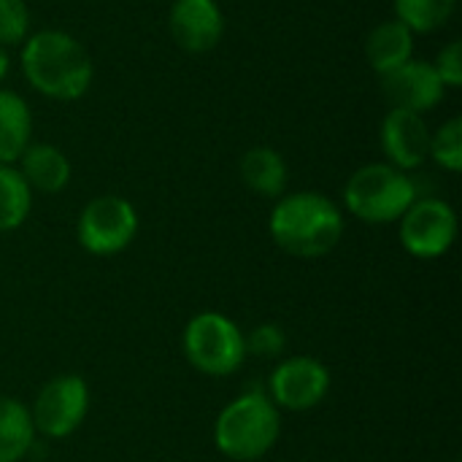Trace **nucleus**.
<instances>
[{
  "instance_id": "obj_1",
  "label": "nucleus",
  "mask_w": 462,
  "mask_h": 462,
  "mask_svg": "<svg viewBox=\"0 0 462 462\" xmlns=\"http://www.w3.org/2000/svg\"><path fill=\"white\" fill-rule=\"evenodd\" d=\"M19 68L27 84L57 103L84 97L95 81V62L87 46L65 30H38L19 46Z\"/></svg>"
},
{
  "instance_id": "obj_2",
  "label": "nucleus",
  "mask_w": 462,
  "mask_h": 462,
  "mask_svg": "<svg viewBox=\"0 0 462 462\" xmlns=\"http://www.w3.org/2000/svg\"><path fill=\"white\" fill-rule=\"evenodd\" d=\"M268 233L284 254L317 260L338 246L344 236V211L333 198L314 189L284 192L271 208Z\"/></svg>"
},
{
  "instance_id": "obj_3",
  "label": "nucleus",
  "mask_w": 462,
  "mask_h": 462,
  "mask_svg": "<svg viewBox=\"0 0 462 462\" xmlns=\"http://www.w3.org/2000/svg\"><path fill=\"white\" fill-rule=\"evenodd\" d=\"M282 436V414L265 393L233 398L214 422V447L230 462L263 460Z\"/></svg>"
},
{
  "instance_id": "obj_4",
  "label": "nucleus",
  "mask_w": 462,
  "mask_h": 462,
  "mask_svg": "<svg viewBox=\"0 0 462 462\" xmlns=\"http://www.w3.org/2000/svg\"><path fill=\"white\" fill-rule=\"evenodd\" d=\"M417 198L414 179L390 162H368L344 184V208L365 225H395Z\"/></svg>"
},
{
  "instance_id": "obj_5",
  "label": "nucleus",
  "mask_w": 462,
  "mask_h": 462,
  "mask_svg": "<svg viewBox=\"0 0 462 462\" xmlns=\"http://www.w3.org/2000/svg\"><path fill=\"white\" fill-rule=\"evenodd\" d=\"M181 349L187 363L211 379L236 374L249 357L244 330L219 311L195 314L181 333Z\"/></svg>"
},
{
  "instance_id": "obj_6",
  "label": "nucleus",
  "mask_w": 462,
  "mask_h": 462,
  "mask_svg": "<svg viewBox=\"0 0 462 462\" xmlns=\"http://www.w3.org/2000/svg\"><path fill=\"white\" fill-rule=\"evenodd\" d=\"M141 219L135 206L119 195H97L92 198L76 222L79 246L95 257L122 254L138 236Z\"/></svg>"
},
{
  "instance_id": "obj_7",
  "label": "nucleus",
  "mask_w": 462,
  "mask_h": 462,
  "mask_svg": "<svg viewBox=\"0 0 462 462\" xmlns=\"http://www.w3.org/2000/svg\"><path fill=\"white\" fill-rule=\"evenodd\" d=\"M89 414V384L76 374H62L49 379L30 409L35 436L49 441H62L73 436Z\"/></svg>"
},
{
  "instance_id": "obj_8",
  "label": "nucleus",
  "mask_w": 462,
  "mask_h": 462,
  "mask_svg": "<svg viewBox=\"0 0 462 462\" xmlns=\"http://www.w3.org/2000/svg\"><path fill=\"white\" fill-rule=\"evenodd\" d=\"M401 246L417 260L444 257L457 238V214L441 198H417L398 219Z\"/></svg>"
},
{
  "instance_id": "obj_9",
  "label": "nucleus",
  "mask_w": 462,
  "mask_h": 462,
  "mask_svg": "<svg viewBox=\"0 0 462 462\" xmlns=\"http://www.w3.org/2000/svg\"><path fill=\"white\" fill-rule=\"evenodd\" d=\"M330 384L333 376L325 363L309 355H295V357H284L273 368V374L268 376V395L279 411L284 409L300 414L317 409L328 398Z\"/></svg>"
},
{
  "instance_id": "obj_10",
  "label": "nucleus",
  "mask_w": 462,
  "mask_h": 462,
  "mask_svg": "<svg viewBox=\"0 0 462 462\" xmlns=\"http://www.w3.org/2000/svg\"><path fill=\"white\" fill-rule=\"evenodd\" d=\"M379 146L384 160L398 171H417L428 162L430 127L422 114L406 108H390L379 127Z\"/></svg>"
},
{
  "instance_id": "obj_11",
  "label": "nucleus",
  "mask_w": 462,
  "mask_h": 462,
  "mask_svg": "<svg viewBox=\"0 0 462 462\" xmlns=\"http://www.w3.org/2000/svg\"><path fill=\"white\" fill-rule=\"evenodd\" d=\"M168 30L179 49L206 54L217 49L225 35V11L217 0H173Z\"/></svg>"
},
{
  "instance_id": "obj_12",
  "label": "nucleus",
  "mask_w": 462,
  "mask_h": 462,
  "mask_svg": "<svg viewBox=\"0 0 462 462\" xmlns=\"http://www.w3.org/2000/svg\"><path fill=\"white\" fill-rule=\"evenodd\" d=\"M382 92L393 108H406L422 116L447 97V87L439 79L433 62L417 57L401 65L398 70L382 76Z\"/></svg>"
},
{
  "instance_id": "obj_13",
  "label": "nucleus",
  "mask_w": 462,
  "mask_h": 462,
  "mask_svg": "<svg viewBox=\"0 0 462 462\" xmlns=\"http://www.w3.org/2000/svg\"><path fill=\"white\" fill-rule=\"evenodd\" d=\"M16 171L22 173V179L30 184L32 192H43V195H57L70 184L73 168L68 154L54 146V143H30L22 157L16 160Z\"/></svg>"
},
{
  "instance_id": "obj_14",
  "label": "nucleus",
  "mask_w": 462,
  "mask_h": 462,
  "mask_svg": "<svg viewBox=\"0 0 462 462\" xmlns=\"http://www.w3.org/2000/svg\"><path fill=\"white\" fill-rule=\"evenodd\" d=\"M414 38L417 35L398 19L376 24L365 38V60L371 70L382 79L414 60Z\"/></svg>"
},
{
  "instance_id": "obj_15",
  "label": "nucleus",
  "mask_w": 462,
  "mask_h": 462,
  "mask_svg": "<svg viewBox=\"0 0 462 462\" xmlns=\"http://www.w3.org/2000/svg\"><path fill=\"white\" fill-rule=\"evenodd\" d=\"M238 176L254 195L279 200L287 192L290 168L273 146H252L238 160Z\"/></svg>"
},
{
  "instance_id": "obj_16",
  "label": "nucleus",
  "mask_w": 462,
  "mask_h": 462,
  "mask_svg": "<svg viewBox=\"0 0 462 462\" xmlns=\"http://www.w3.org/2000/svg\"><path fill=\"white\" fill-rule=\"evenodd\" d=\"M32 143V111L27 100L0 87V165H16L22 152Z\"/></svg>"
},
{
  "instance_id": "obj_17",
  "label": "nucleus",
  "mask_w": 462,
  "mask_h": 462,
  "mask_svg": "<svg viewBox=\"0 0 462 462\" xmlns=\"http://www.w3.org/2000/svg\"><path fill=\"white\" fill-rule=\"evenodd\" d=\"M35 444L30 409L8 395H0V462H22Z\"/></svg>"
},
{
  "instance_id": "obj_18",
  "label": "nucleus",
  "mask_w": 462,
  "mask_h": 462,
  "mask_svg": "<svg viewBox=\"0 0 462 462\" xmlns=\"http://www.w3.org/2000/svg\"><path fill=\"white\" fill-rule=\"evenodd\" d=\"M32 211V189L16 165H0V233L19 230Z\"/></svg>"
},
{
  "instance_id": "obj_19",
  "label": "nucleus",
  "mask_w": 462,
  "mask_h": 462,
  "mask_svg": "<svg viewBox=\"0 0 462 462\" xmlns=\"http://www.w3.org/2000/svg\"><path fill=\"white\" fill-rule=\"evenodd\" d=\"M395 19L414 35H430L449 24L457 11V0H393Z\"/></svg>"
},
{
  "instance_id": "obj_20",
  "label": "nucleus",
  "mask_w": 462,
  "mask_h": 462,
  "mask_svg": "<svg viewBox=\"0 0 462 462\" xmlns=\"http://www.w3.org/2000/svg\"><path fill=\"white\" fill-rule=\"evenodd\" d=\"M428 157L449 171V173H460L462 171V119L452 116L447 119L436 133H430V149Z\"/></svg>"
},
{
  "instance_id": "obj_21",
  "label": "nucleus",
  "mask_w": 462,
  "mask_h": 462,
  "mask_svg": "<svg viewBox=\"0 0 462 462\" xmlns=\"http://www.w3.org/2000/svg\"><path fill=\"white\" fill-rule=\"evenodd\" d=\"M30 5L24 0H0V46H22L30 35Z\"/></svg>"
},
{
  "instance_id": "obj_22",
  "label": "nucleus",
  "mask_w": 462,
  "mask_h": 462,
  "mask_svg": "<svg viewBox=\"0 0 462 462\" xmlns=\"http://www.w3.org/2000/svg\"><path fill=\"white\" fill-rule=\"evenodd\" d=\"M287 349V336L279 325L273 322H263L257 328L249 330L246 336V355H254V357H282Z\"/></svg>"
},
{
  "instance_id": "obj_23",
  "label": "nucleus",
  "mask_w": 462,
  "mask_h": 462,
  "mask_svg": "<svg viewBox=\"0 0 462 462\" xmlns=\"http://www.w3.org/2000/svg\"><path fill=\"white\" fill-rule=\"evenodd\" d=\"M433 68L439 73V79L444 81L447 89H460L462 87V43L460 41H449L447 46H441V51L433 60Z\"/></svg>"
},
{
  "instance_id": "obj_24",
  "label": "nucleus",
  "mask_w": 462,
  "mask_h": 462,
  "mask_svg": "<svg viewBox=\"0 0 462 462\" xmlns=\"http://www.w3.org/2000/svg\"><path fill=\"white\" fill-rule=\"evenodd\" d=\"M8 73H11V57H8V49L0 46V87L8 79Z\"/></svg>"
}]
</instances>
